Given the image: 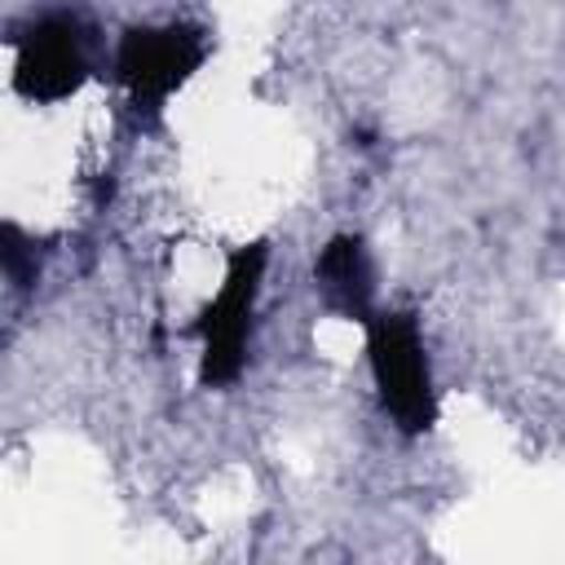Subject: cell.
I'll use <instances>...</instances> for the list:
<instances>
[{
	"instance_id": "cell-1",
	"label": "cell",
	"mask_w": 565,
	"mask_h": 565,
	"mask_svg": "<svg viewBox=\"0 0 565 565\" xmlns=\"http://www.w3.org/2000/svg\"><path fill=\"white\" fill-rule=\"evenodd\" d=\"M366 353L380 406L402 433H424L437 419V393L428 375V353L411 313H371L366 318Z\"/></svg>"
},
{
	"instance_id": "cell-2",
	"label": "cell",
	"mask_w": 565,
	"mask_h": 565,
	"mask_svg": "<svg viewBox=\"0 0 565 565\" xmlns=\"http://www.w3.org/2000/svg\"><path fill=\"white\" fill-rule=\"evenodd\" d=\"M203 57H207V40L199 26H185V22L132 26L119 40L115 71H119V84L128 88L132 106L141 115H159L163 102L203 66Z\"/></svg>"
},
{
	"instance_id": "cell-3",
	"label": "cell",
	"mask_w": 565,
	"mask_h": 565,
	"mask_svg": "<svg viewBox=\"0 0 565 565\" xmlns=\"http://www.w3.org/2000/svg\"><path fill=\"white\" fill-rule=\"evenodd\" d=\"M265 256H269L265 243L238 247L234 260H230V274L221 282V291L212 296V305L199 318V335H203L199 380L207 388H221V384L238 380V371L247 362V335H252V309H256Z\"/></svg>"
},
{
	"instance_id": "cell-4",
	"label": "cell",
	"mask_w": 565,
	"mask_h": 565,
	"mask_svg": "<svg viewBox=\"0 0 565 565\" xmlns=\"http://www.w3.org/2000/svg\"><path fill=\"white\" fill-rule=\"evenodd\" d=\"M88 79V31L71 13H44L18 35L13 88L31 102H62Z\"/></svg>"
},
{
	"instance_id": "cell-5",
	"label": "cell",
	"mask_w": 565,
	"mask_h": 565,
	"mask_svg": "<svg viewBox=\"0 0 565 565\" xmlns=\"http://www.w3.org/2000/svg\"><path fill=\"white\" fill-rule=\"evenodd\" d=\"M371 278L375 274H371V256H366L362 238L340 234V238H331L318 252L313 282H318V296L327 300L331 313L353 318V322H366L371 318V296H375V282Z\"/></svg>"
},
{
	"instance_id": "cell-6",
	"label": "cell",
	"mask_w": 565,
	"mask_h": 565,
	"mask_svg": "<svg viewBox=\"0 0 565 565\" xmlns=\"http://www.w3.org/2000/svg\"><path fill=\"white\" fill-rule=\"evenodd\" d=\"M4 274H9V282L18 291L35 282V252L26 247V238H22L18 225H4Z\"/></svg>"
}]
</instances>
